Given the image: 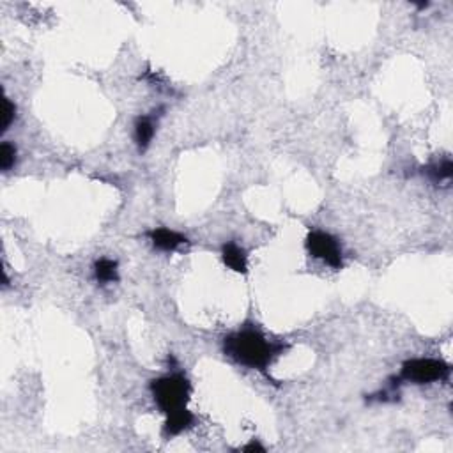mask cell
I'll return each mask as SVG.
<instances>
[{
	"label": "cell",
	"instance_id": "cell-8",
	"mask_svg": "<svg viewBox=\"0 0 453 453\" xmlns=\"http://www.w3.org/2000/svg\"><path fill=\"white\" fill-rule=\"evenodd\" d=\"M156 133V122L151 115H143L135 121V142L139 146L140 151H146L151 146L152 137Z\"/></svg>",
	"mask_w": 453,
	"mask_h": 453
},
{
	"label": "cell",
	"instance_id": "cell-4",
	"mask_svg": "<svg viewBox=\"0 0 453 453\" xmlns=\"http://www.w3.org/2000/svg\"><path fill=\"white\" fill-rule=\"evenodd\" d=\"M307 250L312 257L321 259L333 269L342 268V248L332 234L314 231L307 237Z\"/></svg>",
	"mask_w": 453,
	"mask_h": 453
},
{
	"label": "cell",
	"instance_id": "cell-6",
	"mask_svg": "<svg viewBox=\"0 0 453 453\" xmlns=\"http://www.w3.org/2000/svg\"><path fill=\"white\" fill-rule=\"evenodd\" d=\"M194 425V415L188 411V409H181V411L172 413V415H167V421H165L163 432L167 437L179 436L181 432H185L186 428H189Z\"/></svg>",
	"mask_w": 453,
	"mask_h": 453
},
{
	"label": "cell",
	"instance_id": "cell-10",
	"mask_svg": "<svg viewBox=\"0 0 453 453\" xmlns=\"http://www.w3.org/2000/svg\"><path fill=\"white\" fill-rule=\"evenodd\" d=\"M452 172H453V165H452V160L450 158H446V160L439 161V163L436 165H430V167H427V174L430 176V179L436 181V183H450V179H452Z\"/></svg>",
	"mask_w": 453,
	"mask_h": 453
},
{
	"label": "cell",
	"instance_id": "cell-3",
	"mask_svg": "<svg viewBox=\"0 0 453 453\" xmlns=\"http://www.w3.org/2000/svg\"><path fill=\"white\" fill-rule=\"evenodd\" d=\"M450 375V365L441 360L432 358H418L404 363L400 379L415 384H428V382L446 381Z\"/></svg>",
	"mask_w": 453,
	"mask_h": 453
},
{
	"label": "cell",
	"instance_id": "cell-1",
	"mask_svg": "<svg viewBox=\"0 0 453 453\" xmlns=\"http://www.w3.org/2000/svg\"><path fill=\"white\" fill-rule=\"evenodd\" d=\"M286 345L271 342L255 329H243L235 335L226 336L223 351L226 356L237 361L240 365L264 372L277 356L283 354Z\"/></svg>",
	"mask_w": 453,
	"mask_h": 453
},
{
	"label": "cell",
	"instance_id": "cell-9",
	"mask_svg": "<svg viewBox=\"0 0 453 453\" xmlns=\"http://www.w3.org/2000/svg\"><path fill=\"white\" fill-rule=\"evenodd\" d=\"M94 275H96V280L100 283H112V281L119 280V269L117 262L112 259H100L94 264Z\"/></svg>",
	"mask_w": 453,
	"mask_h": 453
},
{
	"label": "cell",
	"instance_id": "cell-5",
	"mask_svg": "<svg viewBox=\"0 0 453 453\" xmlns=\"http://www.w3.org/2000/svg\"><path fill=\"white\" fill-rule=\"evenodd\" d=\"M149 237H151L152 244L163 250V252H174L183 244H186L185 235L176 231H170V229H154V231L149 232Z\"/></svg>",
	"mask_w": 453,
	"mask_h": 453
},
{
	"label": "cell",
	"instance_id": "cell-12",
	"mask_svg": "<svg viewBox=\"0 0 453 453\" xmlns=\"http://www.w3.org/2000/svg\"><path fill=\"white\" fill-rule=\"evenodd\" d=\"M14 112H16V108H14V105L11 103V101L8 100V97H4V108H2V131L8 130L9 126H11V122H13L14 119Z\"/></svg>",
	"mask_w": 453,
	"mask_h": 453
},
{
	"label": "cell",
	"instance_id": "cell-7",
	"mask_svg": "<svg viewBox=\"0 0 453 453\" xmlns=\"http://www.w3.org/2000/svg\"><path fill=\"white\" fill-rule=\"evenodd\" d=\"M222 257H223V262L226 264V268H231L232 271H235V273H246L248 260L243 248L237 246L235 243L223 244Z\"/></svg>",
	"mask_w": 453,
	"mask_h": 453
},
{
	"label": "cell",
	"instance_id": "cell-2",
	"mask_svg": "<svg viewBox=\"0 0 453 453\" xmlns=\"http://www.w3.org/2000/svg\"><path fill=\"white\" fill-rule=\"evenodd\" d=\"M151 391L161 411L165 415H172V413L185 409L189 400L191 386L185 375L170 373L165 378L154 379L151 382Z\"/></svg>",
	"mask_w": 453,
	"mask_h": 453
},
{
	"label": "cell",
	"instance_id": "cell-11",
	"mask_svg": "<svg viewBox=\"0 0 453 453\" xmlns=\"http://www.w3.org/2000/svg\"><path fill=\"white\" fill-rule=\"evenodd\" d=\"M14 161H16V149H14L13 143L4 142L0 147V168L9 170L14 165Z\"/></svg>",
	"mask_w": 453,
	"mask_h": 453
},
{
	"label": "cell",
	"instance_id": "cell-13",
	"mask_svg": "<svg viewBox=\"0 0 453 453\" xmlns=\"http://www.w3.org/2000/svg\"><path fill=\"white\" fill-rule=\"evenodd\" d=\"M244 452H252V450H260V452H264V446H260L259 443H255V441H252V443H250V445L248 446H244Z\"/></svg>",
	"mask_w": 453,
	"mask_h": 453
}]
</instances>
